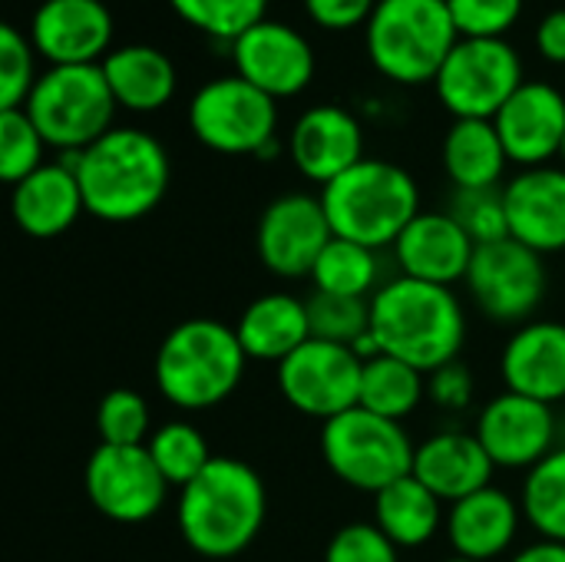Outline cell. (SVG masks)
I'll return each instance as SVG.
<instances>
[{
  "instance_id": "4316f807",
  "label": "cell",
  "mask_w": 565,
  "mask_h": 562,
  "mask_svg": "<svg viewBox=\"0 0 565 562\" xmlns=\"http://www.w3.org/2000/svg\"><path fill=\"white\" fill-rule=\"evenodd\" d=\"M235 335L248 354V361H268L281 364L291 358L301 344L311 341V321L308 305L295 295L271 291L258 295L238 318Z\"/></svg>"
},
{
  "instance_id": "60d3db41",
  "label": "cell",
  "mask_w": 565,
  "mask_h": 562,
  "mask_svg": "<svg viewBox=\"0 0 565 562\" xmlns=\"http://www.w3.org/2000/svg\"><path fill=\"white\" fill-rule=\"evenodd\" d=\"M324 562H401V550L374 523H348L331 537Z\"/></svg>"
},
{
  "instance_id": "7402d4cb",
  "label": "cell",
  "mask_w": 565,
  "mask_h": 562,
  "mask_svg": "<svg viewBox=\"0 0 565 562\" xmlns=\"http://www.w3.org/2000/svg\"><path fill=\"white\" fill-rule=\"evenodd\" d=\"M473 252V238L457 225L450 212H420L394 245L401 275L444 288L467 282Z\"/></svg>"
},
{
  "instance_id": "ffe728a7",
  "label": "cell",
  "mask_w": 565,
  "mask_h": 562,
  "mask_svg": "<svg viewBox=\"0 0 565 562\" xmlns=\"http://www.w3.org/2000/svg\"><path fill=\"white\" fill-rule=\"evenodd\" d=\"M510 238L540 255L565 252V166H536L503 185Z\"/></svg>"
},
{
  "instance_id": "83f0119b",
  "label": "cell",
  "mask_w": 565,
  "mask_h": 562,
  "mask_svg": "<svg viewBox=\"0 0 565 562\" xmlns=\"http://www.w3.org/2000/svg\"><path fill=\"white\" fill-rule=\"evenodd\" d=\"M440 162L454 189H500L510 156L493 119H454L444 132Z\"/></svg>"
},
{
  "instance_id": "8d00e7d4",
  "label": "cell",
  "mask_w": 565,
  "mask_h": 562,
  "mask_svg": "<svg viewBox=\"0 0 565 562\" xmlns=\"http://www.w3.org/2000/svg\"><path fill=\"white\" fill-rule=\"evenodd\" d=\"M46 139L26 109H0V179L17 185L43 166Z\"/></svg>"
},
{
  "instance_id": "d6a6232c",
  "label": "cell",
  "mask_w": 565,
  "mask_h": 562,
  "mask_svg": "<svg viewBox=\"0 0 565 562\" xmlns=\"http://www.w3.org/2000/svg\"><path fill=\"white\" fill-rule=\"evenodd\" d=\"M146 450L156 460V467L166 477V484L179 487V490L189 487L215 460V454L209 450L205 434L195 424H189V421H169L159 431H152Z\"/></svg>"
},
{
  "instance_id": "b9f144b4",
  "label": "cell",
  "mask_w": 565,
  "mask_h": 562,
  "mask_svg": "<svg viewBox=\"0 0 565 562\" xmlns=\"http://www.w3.org/2000/svg\"><path fill=\"white\" fill-rule=\"evenodd\" d=\"M473 394H477V381L463 361H450V364L437 368L434 374H427V397L440 411L460 414L473 404Z\"/></svg>"
},
{
  "instance_id": "ac0fdd59",
  "label": "cell",
  "mask_w": 565,
  "mask_h": 562,
  "mask_svg": "<svg viewBox=\"0 0 565 562\" xmlns=\"http://www.w3.org/2000/svg\"><path fill=\"white\" fill-rule=\"evenodd\" d=\"M510 162L523 169L550 166L563 152L565 96L546 79H526L493 116Z\"/></svg>"
},
{
  "instance_id": "7c38bea8",
  "label": "cell",
  "mask_w": 565,
  "mask_h": 562,
  "mask_svg": "<svg viewBox=\"0 0 565 562\" xmlns=\"http://www.w3.org/2000/svg\"><path fill=\"white\" fill-rule=\"evenodd\" d=\"M361 374L364 361L344 348L311 338L291 358L278 364V391L281 397L305 417L331 421L361 401Z\"/></svg>"
},
{
  "instance_id": "52a82bcc",
  "label": "cell",
  "mask_w": 565,
  "mask_h": 562,
  "mask_svg": "<svg viewBox=\"0 0 565 562\" xmlns=\"http://www.w3.org/2000/svg\"><path fill=\"white\" fill-rule=\"evenodd\" d=\"M26 116L56 152H83L113 129L116 99L99 63L50 66L23 103Z\"/></svg>"
},
{
  "instance_id": "ba28073f",
  "label": "cell",
  "mask_w": 565,
  "mask_h": 562,
  "mask_svg": "<svg viewBox=\"0 0 565 562\" xmlns=\"http://www.w3.org/2000/svg\"><path fill=\"white\" fill-rule=\"evenodd\" d=\"M318 444L328 470L361 494H381L414 474L417 444L397 421L377 417L364 407L324 421Z\"/></svg>"
},
{
  "instance_id": "9c48e42d",
  "label": "cell",
  "mask_w": 565,
  "mask_h": 562,
  "mask_svg": "<svg viewBox=\"0 0 565 562\" xmlns=\"http://www.w3.org/2000/svg\"><path fill=\"white\" fill-rule=\"evenodd\" d=\"M189 129L212 152L258 156L278 139V99L238 73L215 76L189 99Z\"/></svg>"
},
{
  "instance_id": "bcb514c9",
  "label": "cell",
  "mask_w": 565,
  "mask_h": 562,
  "mask_svg": "<svg viewBox=\"0 0 565 562\" xmlns=\"http://www.w3.org/2000/svg\"><path fill=\"white\" fill-rule=\"evenodd\" d=\"M444 562H473V560H460V556H454V560H444Z\"/></svg>"
},
{
  "instance_id": "ab89813d",
  "label": "cell",
  "mask_w": 565,
  "mask_h": 562,
  "mask_svg": "<svg viewBox=\"0 0 565 562\" xmlns=\"http://www.w3.org/2000/svg\"><path fill=\"white\" fill-rule=\"evenodd\" d=\"M460 36L500 40L520 20L523 0H447Z\"/></svg>"
},
{
  "instance_id": "f1b7e54d",
  "label": "cell",
  "mask_w": 565,
  "mask_h": 562,
  "mask_svg": "<svg viewBox=\"0 0 565 562\" xmlns=\"http://www.w3.org/2000/svg\"><path fill=\"white\" fill-rule=\"evenodd\" d=\"M374 527L397 547V550H417L427 547L444 527V500L430 494L414 474L384 487L374 494Z\"/></svg>"
},
{
  "instance_id": "603a6c76",
  "label": "cell",
  "mask_w": 565,
  "mask_h": 562,
  "mask_svg": "<svg viewBox=\"0 0 565 562\" xmlns=\"http://www.w3.org/2000/svg\"><path fill=\"white\" fill-rule=\"evenodd\" d=\"M520 527H523V507L507 490L490 484L487 490L450 503L444 530L454 556L493 562L513 550Z\"/></svg>"
},
{
  "instance_id": "e575fe53",
  "label": "cell",
  "mask_w": 565,
  "mask_h": 562,
  "mask_svg": "<svg viewBox=\"0 0 565 562\" xmlns=\"http://www.w3.org/2000/svg\"><path fill=\"white\" fill-rule=\"evenodd\" d=\"M305 305H308L311 338H318V341L344 344L354 351V344L364 335H371V301L367 298H344V295L315 291Z\"/></svg>"
},
{
  "instance_id": "f6af8a7d",
  "label": "cell",
  "mask_w": 565,
  "mask_h": 562,
  "mask_svg": "<svg viewBox=\"0 0 565 562\" xmlns=\"http://www.w3.org/2000/svg\"><path fill=\"white\" fill-rule=\"evenodd\" d=\"M510 562H565V543L536 540V543L523 547L520 553H513Z\"/></svg>"
},
{
  "instance_id": "7bdbcfd3",
  "label": "cell",
  "mask_w": 565,
  "mask_h": 562,
  "mask_svg": "<svg viewBox=\"0 0 565 562\" xmlns=\"http://www.w3.org/2000/svg\"><path fill=\"white\" fill-rule=\"evenodd\" d=\"M381 0H305V13L324 26V30H354V26H367L374 7Z\"/></svg>"
},
{
  "instance_id": "7dc6e473",
  "label": "cell",
  "mask_w": 565,
  "mask_h": 562,
  "mask_svg": "<svg viewBox=\"0 0 565 562\" xmlns=\"http://www.w3.org/2000/svg\"><path fill=\"white\" fill-rule=\"evenodd\" d=\"M559 159H563V166H565V139H563V152H559Z\"/></svg>"
},
{
  "instance_id": "3957f363",
  "label": "cell",
  "mask_w": 565,
  "mask_h": 562,
  "mask_svg": "<svg viewBox=\"0 0 565 562\" xmlns=\"http://www.w3.org/2000/svg\"><path fill=\"white\" fill-rule=\"evenodd\" d=\"M371 335L381 354L434 374L437 368L460 361L467 311L454 288L397 275L371 298Z\"/></svg>"
},
{
  "instance_id": "f35d334b",
  "label": "cell",
  "mask_w": 565,
  "mask_h": 562,
  "mask_svg": "<svg viewBox=\"0 0 565 562\" xmlns=\"http://www.w3.org/2000/svg\"><path fill=\"white\" fill-rule=\"evenodd\" d=\"M36 73V50L26 33L13 23L0 26V109H23L26 96L33 93Z\"/></svg>"
},
{
  "instance_id": "e0dca14e",
  "label": "cell",
  "mask_w": 565,
  "mask_h": 562,
  "mask_svg": "<svg viewBox=\"0 0 565 562\" xmlns=\"http://www.w3.org/2000/svg\"><path fill=\"white\" fill-rule=\"evenodd\" d=\"M26 36L50 66L103 63L113 50V13L103 0H40Z\"/></svg>"
},
{
  "instance_id": "277c9868",
  "label": "cell",
  "mask_w": 565,
  "mask_h": 562,
  "mask_svg": "<svg viewBox=\"0 0 565 562\" xmlns=\"http://www.w3.org/2000/svg\"><path fill=\"white\" fill-rule=\"evenodd\" d=\"M245 364L248 354L232 325L189 318L156 351V388L179 411H212L238 391Z\"/></svg>"
},
{
  "instance_id": "ee69618b",
  "label": "cell",
  "mask_w": 565,
  "mask_h": 562,
  "mask_svg": "<svg viewBox=\"0 0 565 562\" xmlns=\"http://www.w3.org/2000/svg\"><path fill=\"white\" fill-rule=\"evenodd\" d=\"M536 50L550 63H565V7L550 10L536 26Z\"/></svg>"
},
{
  "instance_id": "1f68e13d",
  "label": "cell",
  "mask_w": 565,
  "mask_h": 562,
  "mask_svg": "<svg viewBox=\"0 0 565 562\" xmlns=\"http://www.w3.org/2000/svg\"><path fill=\"white\" fill-rule=\"evenodd\" d=\"M520 507L540 540L565 543V444L526 474Z\"/></svg>"
},
{
  "instance_id": "30bf717a",
  "label": "cell",
  "mask_w": 565,
  "mask_h": 562,
  "mask_svg": "<svg viewBox=\"0 0 565 562\" xmlns=\"http://www.w3.org/2000/svg\"><path fill=\"white\" fill-rule=\"evenodd\" d=\"M523 83V60L513 43L460 36L434 79V93L454 119H493Z\"/></svg>"
},
{
  "instance_id": "74e56055",
  "label": "cell",
  "mask_w": 565,
  "mask_h": 562,
  "mask_svg": "<svg viewBox=\"0 0 565 562\" xmlns=\"http://www.w3.org/2000/svg\"><path fill=\"white\" fill-rule=\"evenodd\" d=\"M447 212L473 238V245H493L510 238L503 189H454Z\"/></svg>"
},
{
  "instance_id": "484cf974",
  "label": "cell",
  "mask_w": 565,
  "mask_h": 562,
  "mask_svg": "<svg viewBox=\"0 0 565 562\" xmlns=\"http://www.w3.org/2000/svg\"><path fill=\"white\" fill-rule=\"evenodd\" d=\"M99 66L106 73L116 106L129 113L162 109L175 96V86H179L175 63L159 46H149V43L113 46Z\"/></svg>"
},
{
  "instance_id": "44dd1931",
  "label": "cell",
  "mask_w": 565,
  "mask_h": 562,
  "mask_svg": "<svg viewBox=\"0 0 565 562\" xmlns=\"http://www.w3.org/2000/svg\"><path fill=\"white\" fill-rule=\"evenodd\" d=\"M500 374L513 394L550 407L565 401V321L533 318L520 325L500 354Z\"/></svg>"
},
{
  "instance_id": "9a60e30c",
  "label": "cell",
  "mask_w": 565,
  "mask_h": 562,
  "mask_svg": "<svg viewBox=\"0 0 565 562\" xmlns=\"http://www.w3.org/2000/svg\"><path fill=\"white\" fill-rule=\"evenodd\" d=\"M497 470H533L559 447L556 411L543 401L503 391L487 401L473 427Z\"/></svg>"
},
{
  "instance_id": "4dcf8cb0",
  "label": "cell",
  "mask_w": 565,
  "mask_h": 562,
  "mask_svg": "<svg viewBox=\"0 0 565 562\" xmlns=\"http://www.w3.org/2000/svg\"><path fill=\"white\" fill-rule=\"evenodd\" d=\"M381 272H384L381 252L334 235L328 242V248L321 252V258H318V265L311 272V282H315V291L344 295V298H367L371 301L374 291L384 285Z\"/></svg>"
},
{
  "instance_id": "d6986e66",
  "label": "cell",
  "mask_w": 565,
  "mask_h": 562,
  "mask_svg": "<svg viewBox=\"0 0 565 562\" xmlns=\"http://www.w3.org/2000/svg\"><path fill=\"white\" fill-rule=\"evenodd\" d=\"M288 152L295 169L308 179L318 182L321 189L344 176L351 166L364 159V129L361 119L334 103H321L305 109L288 139Z\"/></svg>"
},
{
  "instance_id": "8992f818",
  "label": "cell",
  "mask_w": 565,
  "mask_h": 562,
  "mask_svg": "<svg viewBox=\"0 0 565 562\" xmlns=\"http://www.w3.org/2000/svg\"><path fill=\"white\" fill-rule=\"evenodd\" d=\"M457 40L447 0H381L364 26L374 70L401 86L434 83Z\"/></svg>"
},
{
  "instance_id": "2e32d148",
  "label": "cell",
  "mask_w": 565,
  "mask_h": 562,
  "mask_svg": "<svg viewBox=\"0 0 565 562\" xmlns=\"http://www.w3.org/2000/svg\"><path fill=\"white\" fill-rule=\"evenodd\" d=\"M228 50L235 73L271 99L298 96L315 79V46L291 23L265 17L238 40H232Z\"/></svg>"
},
{
  "instance_id": "7a4b0ae2",
  "label": "cell",
  "mask_w": 565,
  "mask_h": 562,
  "mask_svg": "<svg viewBox=\"0 0 565 562\" xmlns=\"http://www.w3.org/2000/svg\"><path fill=\"white\" fill-rule=\"evenodd\" d=\"M76 179L86 215L126 225L159 209L169 192L172 166L166 146L136 126H113L103 139L79 152Z\"/></svg>"
},
{
  "instance_id": "f546056e",
  "label": "cell",
  "mask_w": 565,
  "mask_h": 562,
  "mask_svg": "<svg viewBox=\"0 0 565 562\" xmlns=\"http://www.w3.org/2000/svg\"><path fill=\"white\" fill-rule=\"evenodd\" d=\"M424 394H427L424 371L411 368L407 361H397L391 354H374L371 361H364L358 407L404 424L420 407Z\"/></svg>"
},
{
  "instance_id": "5bb4252c",
  "label": "cell",
  "mask_w": 565,
  "mask_h": 562,
  "mask_svg": "<svg viewBox=\"0 0 565 562\" xmlns=\"http://www.w3.org/2000/svg\"><path fill=\"white\" fill-rule=\"evenodd\" d=\"M334 238L321 195L288 192L268 202L258 215L255 252L278 278H311L321 252Z\"/></svg>"
},
{
  "instance_id": "6da1fadb",
  "label": "cell",
  "mask_w": 565,
  "mask_h": 562,
  "mask_svg": "<svg viewBox=\"0 0 565 562\" xmlns=\"http://www.w3.org/2000/svg\"><path fill=\"white\" fill-rule=\"evenodd\" d=\"M268 517V490L255 467L235 457H215L189 487L179 490L175 523L182 543L202 560H232L245 553Z\"/></svg>"
},
{
  "instance_id": "d4e9b609",
  "label": "cell",
  "mask_w": 565,
  "mask_h": 562,
  "mask_svg": "<svg viewBox=\"0 0 565 562\" xmlns=\"http://www.w3.org/2000/svg\"><path fill=\"white\" fill-rule=\"evenodd\" d=\"M10 212L17 229L30 238H56L70 232L86 212L76 172L60 159L43 162L33 176L13 185Z\"/></svg>"
},
{
  "instance_id": "d590c367",
  "label": "cell",
  "mask_w": 565,
  "mask_h": 562,
  "mask_svg": "<svg viewBox=\"0 0 565 562\" xmlns=\"http://www.w3.org/2000/svg\"><path fill=\"white\" fill-rule=\"evenodd\" d=\"M152 411L142 394L129 388H116L103 394L96 407V434L99 444L109 447H146L152 437Z\"/></svg>"
},
{
  "instance_id": "836d02e7",
  "label": "cell",
  "mask_w": 565,
  "mask_h": 562,
  "mask_svg": "<svg viewBox=\"0 0 565 562\" xmlns=\"http://www.w3.org/2000/svg\"><path fill=\"white\" fill-rule=\"evenodd\" d=\"M271 0H169L175 17L215 40H238L258 20H265Z\"/></svg>"
},
{
  "instance_id": "cb8c5ba5",
  "label": "cell",
  "mask_w": 565,
  "mask_h": 562,
  "mask_svg": "<svg viewBox=\"0 0 565 562\" xmlns=\"http://www.w3.org/2000/svg\"><path fill=\"white\" fill-rule=\"evenodd\" d=\"M493 460L473 431H437L414 454V477L444 503H457L490 487Z\"/></svg>"
},
{
  "instance_id": "4fadbf2b",
  "label": "cell",
  "mask_w": 565,
  "mask_h": 562,
  "mask_svg": "<svg viewBox=\"0 0 565 562\" xmlns=\"http://www.w3.org/2000/svg\"><path fill=\"white\" fill-rule=\"evenodd\" d=\"M83 484L96 513L126 527L152 520L169 494V484L146 447L99 444L86 460Z\"/></svg>"
},
{
  "instance_id": "5b68a950",
  "label": "cell",
  "mask_w": 565,
  "mask_h": 562,
  "mask_svg": "<svg viewBox=\"0 0 565 562\" xmlns=\"http://www.w3.org/2000/svg\"><path fill=\"white\" fill-rule=\"evenodd\" d=\"M331 232L374 252L394 248L404 229L424 212L414 176L387 159H361L321 189Z\"/></svg>"
},
{
  "instance_id": "8fae6325",
  "label": "cell",
  "mask_w": 565,
  "mask_h": 562,
  "mask_svg": "<svg viewBox=\"0 0 565 562\" xmlns=\"http://www.w3.org/2000/svg\"><path fill=\"white\" fill-rule=\"evenodd\" d=\"M463 285L483 318L520 328L536 318L550 288V275L540 252L516 238H503L493 245H477Z\"/></svg>"
}]
</instances>
